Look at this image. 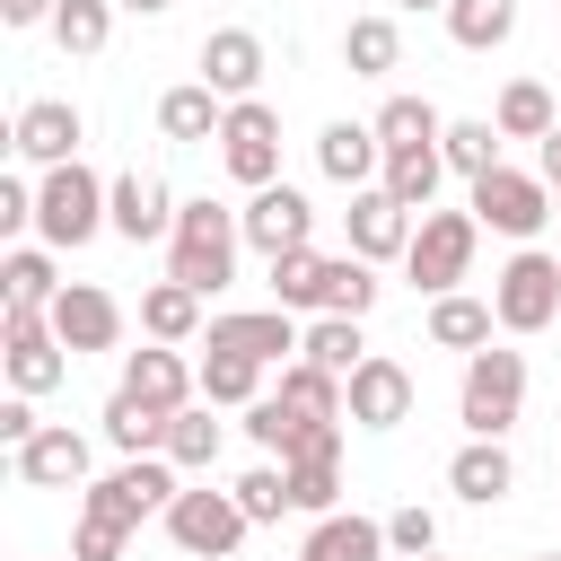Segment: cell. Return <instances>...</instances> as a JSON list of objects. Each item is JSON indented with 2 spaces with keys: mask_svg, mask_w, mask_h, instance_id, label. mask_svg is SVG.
Segmentation results:
<instances>
[{
  "mask_svg": "<svg viewBox=\"0 0 561 561\" xmlns=\"http://www.w3.org/2000/svg\"><path fill=\"white\" fill-rule=\"evenodd\" d=\"M535 561H561V552H535Z\"/></svg>",
  "mask_w": 561,
  "mask_h": 561,
  "instance_id": "11a10c76",
  "label": "cell"
},
{
  "mask_svg": "<svg viewBox=\"0 0 561 561\" xmlns=\"http://www.w3.org/2000/svg\"><path fill=\"white\" fill-rule=\"evenodd\" d=\"M219 123H228V96L210 79H184V88L158 96V131L167 140H219Z\"/></svg>",
  "mask_w": 561,
  "mask_h": 561,
  "instance_id": "603a6c76",
  "label": "cell"
},
{
  "mask_svg": "<svg viewBox=\"0 0 561 561\" xmlns=\"http://www.w3.org/2000/svg\"><path fill=\"white\" fill-rule=\"evenodd\" d=\"M96 228H114V184H96L79 158L44 167V184H35V237L44 245H88Z\"/></svg>",
  "mask_w": 561,
  "mask_h": 561,
  "instance_id": "7a4b0ae2",
  "label": "cell"
},
{
  "mask_svg": "<svg viewBox=\"0 0 561 561\" xmlns=\"http://www.w3.org/2000/svg\"><path fill=\"white\" fill-rule=\"evenodd\" d=\"M105 35H114V0H61V9H53V44H61L70 61L105 53Z\"/></svg>",
  "mask_w": 561,
  "mask_h": 561,
  "instance_id": "8d00e7d4",
  "label": "cell"
},
{
  "mask_svg": "<svg viewBox=\"0 0 561 561\" xmlns=\"http://www.w3.org/2000/svg\"><path fill=\"white\" fill-rule=\"evenodd\" d=\"M438 175H447V158H438V140H430V149H386V175H377V184H386L403 210H430V202H438Z\"/></svg>",
  "mask_w": 561,
  "mask_h": 561,
  "instance_id": "f546056e",
  "label": "cell"
},
{
  "mask_svg": "<svg viewBox=\"0 0 561 561\" xmlns=\"http://www.w3.org/2000/svg\"><path fill=\"white\" fill-rule=\"evenodd\" d=\"M526 412V351H465V386H456V421L473 438H508Z\"/></svg>",
  "mask_w": 561,
  "mask_h": 561,
  "instance_id": "3957f363",
  "label": "cell"
},
{
  "mask_svg": "<svg viewBox=\"0 0 561 561\" xmlns=\"http://www.w3.org/2000/svg\"><path fill=\"white\" fill-rule=\"evenodd\" d=\"M333 500H342V456H298L289 465V508L333 517Z\"/></svg>",
  "mask_w": 561,
  "mask_h": 561,
  "instance_id": "b9f144b4",
  "label": "cell"
},
{
  "mask_svg": "<svg viewBox=\"0 0 561 561\" xmlns=\"http://www.w3.org/2000/svg\"><path fill=\"white\" fill-rule=\"evenodd\" d=\"M491 123H500V140H543V131L561 123V105H552V88H543V79H508Z\"/></svg>",
  "mask_w": 561,
  "mask_h": 561,
  "instance_id": "f1b7e54d",
  "label": "cell"
},
{
  "mask_svg": "<svg viewBox=\"0 0 561 561\" xmlns=\"http://www.w3.org/2000/svg\"><path fill=\"white\" fill-rule=\"evenodd\" d=\"M79 105L70 96H35V105H18V123H9V149L18 158H35V167H61V158H79Z\"/></svg>",
  "mask_w": 561,
  "mask_h": 561,
  "instance_id": "4fadbf2b",
  "label": "cell"
},
{
  "mask_svg": "<svg viewBox=\"0 0 561 561\" xmlns=\"http://www.w3.org/2000/svg\"><path fill=\"white\" fill-rule=\"evenodd\" d=\"M491 307H500V324H508V333H543V324L561 316V254L517 245V254L491 272Z\"/></svg>",
  "mask_w": 561,
  "mask_h": 561,
  "instance_id": "52a82bcc",
  "label": "cell"
},
{
  "mask_svg": "<svg viewBox=\"0 0 561 561\" xmlns=\"http://www.w3.org/2000/svg\"><path fill=\"white\" fill-rule=\"evenodd\" d=\"M123 543H131V526H123V517H96V508H79L70 561H123Z\"/></svg>",
  "mask_w": 561,
  "mask_h": 561,
  "instance_id": "f6af8a7d",
  "label": "cell"
},
{
  "mask_svg": "<svg viewBox=\"0 0 561 561\" xmlns=\"http://www.w3.org/2000/svg\"><path fill=\"white\" fill-rule=\"evenodd\" d=\"M280 403H289V412H307V421H351L342 377H333V368H316V359H280Z\"/></svg>",
  "mask_w": 561,
  "mask_h": 561,
  "instance_id": "d4e9b609",
  "label": "cell"
},
{
  "mask_svg": "<svg viewBox=\"0 0 561 561\" xmlns=\"http://www.w3.org/2000/svg\"><path fill=\"white\" fill-rule=\"evenodd\" d=\"M368 307H377V263L368 254L324 263V316H368Z\"/></svg>",
  "mask_w": 561,
  "mask_h": 561,
  "instance_id": "ab89813d",
  "label": "cell"
},
{
  "mask_svg": "<svg viewBox=\"0 0 561 561\" xmlns=\"http://www.w3.org/2000/svg\"><path fill=\"white\" fill-rule=\"evenodd\" d=\"M421 561H438V552H421Z\"/></svg>",
  "mask_w": 561,
  "mask_h": 561,
  "instance_id": "9f6ffc18",
  "label": "cell"
},
{
  "mask_svg": "<svg viewBox=\"0 0 561 561\" xmlns=\"http://www.w3.org/2000/svg\"><path fill=\"white\" fill-rule=\"evenodd\" d=\"M342 394H351V421H359V430H403V421H412V368L386 359V351H368V359L342 377Z\"/></svg>",
  "mask_w": 561,
  "mask_h": 561,
  "instance_id": "7c38bea8",
  "label": "cell"
},
{
  "mask_svg": "<svg viewBox=\"0 0 561 561\" xmlns=\"http://www.w3.org/2000/svg\"><path fill=\"white\" fill-rule=\"evenodd\" d=\"M394 9H447V0H394Z\"/></svg>",
  "mask_w": 561,
  "mask_h": 561,
  "instance_id": "f5cc1de1",
  "label": "cell"
},
{
  "mask_svg": "<svg viewBox=\"0 0 561 561\" xmlns=\"http://www.w3.org/2000/svg\"><path fill=\"white\" fill-rule=\"evenodd\" d=\"M237 219H245V245H254L263 263H272V254H289V245H307V228H316V210H307V193H298V184H263Z\"/></svg>",
  "mask_w": 561,
  "mask_h": 561,
  "instance_id": "5bb4252c",
  "label": "cell"
},
{
  "mask_svg": "<svg viewBox=\"0 0 561 561\" xmlns=\"http://www.w3.org/2000/svg\"><path fill=\"white\" fill-rule=\"evenodd\" d=\"M123 386H131L140 403H158V412H184L202 377L175 359V342H158V351H131V359H123Z\"/></svg>",
  "mask_w": 561,
  "mask_h": 561,
  "instance_id": "7402d4cb",
  "label": "cell"
},
{
  "mask_svg": "<svg viewBox=\"0 0 561 561\" xmlns=\"http://www.w3.org/2000/svg\"><path fill=\"white\" fill-rule=\"evenodd\" d=\"M114 237H131V245H149V237H175V202H167V184L158 175H114Z\"/></svg>",
  "mask_w": 561,
  "mask_h": 561,
  "instance_id": "44dd1931",
  "label": "cell"
},
{
  "mask_svg": "<svg viewBox=\"0 0 561 561\" xmlns=\"http://www.w3.org/2000/svg\"><path fill=\"white\" fill-rule=\"evenodd\" d=\"M44 316H53V333H61L70 351H114V342H123V307H114V289H96V280H70Z\"/></svg>",
  "mask_w": 561,
  "mask_h": 561,
  "instance_id": "9a60e30c",
  "label": "cell"
},
{
  "mask_svg": "<svg viewBox=\"0 0 561 561\" xmlns=\"http://www.w3.org/2000/svg\"><path fill=\"white\" fill-rule=\"evenodd\" d=\"M298 430H307V412H289L280 394H254V403H245V438H254L263 456H289V447H298Z\"/></svg>",
  "mask_w": 561,
  "mask_h": 561,
  "instance_id": "7bdbcfd3",
  "label": "cell"
},
{
  "mask_svg": "<svg viewBox=\"0 0 561 561\" xmlns=\"http://www.w3.org/2000/svg\"><path fill=\"white\" fill-rule=\"evenodd\" d=\"M342 228H351V254H368V263H403V245H412L421 210H403L386 184H359V193H351V210H342Z\"/></svg>",
  "mask_w": 561,
  "mask_h": 561,
  "instance_id": "8fae6325",
  "label": "cell"
},
{
  "mask_svg": "<svg viewBox=\"0 0 561 561\" xmlns=\"http://www.w3.org/2000/svg\"><path fill=\"white\" fill-rule=\"evenodd\" d=\"M175 456H123L114 473H96L88 491H79V508H96V517H123V526H140V517H167V500H175Z\"/></svg>",
  "mask_w": 561,
  "mask_h": 561,
  "instance_id": "8992f818",
  "label": "cell"
},
{
  "mask_svg": "<svg viewBox=\"0 0 561 561\" xmlns=\"http://www.w3.org/2000/svg\"><path fill=\"white\" fill-rule=\"evenodd\" d=\"M35 430H44V421H35V394H9V403H0V438H9V456H18Z\"/></svg>",
  "mask_w": 561,
  "mask_h": 561,
  "instance_id": "7dc6e473",
  "label": "cell"
},
{
  "mask_svg": "<svg viewBox=\"0 0 561 561\" xmlns=\"http://www.w3.org/2000/svg\"><path fill=\"white\" fill-rule=\"evenodd\" d=\"M202 79L237 105V96H254V79H263V35H245V26H219V35H202Z\"/></svg>",
  "mask_w": 561,
  "mask_h": 561,
  "instance_id": "ffe728a7",
  "label": "cell"
},
{
  "mask_svg": "<svg viewBox=\"0 0 561 561\" xmlns=\"http://www.w3.org/2000/svg\"><path fill=\"white\" fill-rule=\"evenodd\" d=\"M18 482L26 491H79L88 482V438L70 421H44L26 447H18Z\"/></svg>",
  "mask_w": 561,
  "mask_h": 561,
  "instance_id": "2e32d148",
  "label": "cell"
},
{
  "mask_svg": "<svg viewBox=\"0 0 561 561\" xmlns=\"http://www.w3.org/2000/svg\"><path fill=\"white\" fill-rule=\"evenodd\" d=\"M298 359H316V368L351 377V368L368 359V342H359V316H316V324H307V342H298Z\"/></svg>",
  "mask_w": 561,
  "mask_h": 561,
  "instance_id": "d590c367",
  "label": "cell"
},
{
  "mask_svg": "<svg viewBox=\"0 0 561 561\" xmlns=\"http://www.w3.org/2000/svg\"><path fill=\"white\" fill-rule=\"evenodd\" d=\"M316 167L333 175V184H377L386 175V140H377V123H324L316 131Z\"/></svg>",
  "mask_w": 561,
  "mask_h": 561,
  "instance_id": "e0dca14e",
  "label": "cell"
},
{
  "mask_svg": "<svg viewBox=\"0 0 561 561\" xmlns=\"http://www.w3.org/2000/svg\"><path fill=\"white\" fill-rule=\"evenodd\" d=\"M114 9H131V18H158V9H175V0H114Z\"/></svg>",
  "mask_w": 561,
  "mask_h": 561,
  "instance_id": "816d5d0a",
  "label": "cell"
},
{
  "mask_svg": "<svg viewBox=\"0 0 561 561\" xmlns=\"http://www.w3.org/2000/svg\"><path fill=\"white\" fill-rule=\"evenodd\" d=\"M0 228L18 237V228H35V193L18 184V175H0Z\"/></svg>",
  "mask_w": 561,
  "mask_h": 561,
  "instance_id": "c3c4849f",
  "label": "cell"
},
{
  "mask_svg": "<svg viewBox=\"0 0 561 561\" xmlns=\"http://www.w3.org/2000/svg\"><path fill=\"white\" fill-rule=\"evenodd\" d=\"M219 447H228V430L210 421V403H184V412L167 421V456H175L184 473H210V465H219Z\"/></svg>",
  "mask_w": 561,
  "mask_h": 561,
  "instance_id": "d6a6232c",
  "label": "cell"
},
{
  "mask_svg": "<svg viewBox=\"0 0 561 561\" xmlns=\"http://www.w3.org/2000/svg\"><path fill=\"white\" fill-rule=\"evenodd\" d=\"M482 228H500V237H535L543 219H552V184L543 175H517V167H491V175H473V202H465Z\"/></svg>",
  "mask_w": 561,
  "mask_h": 561,
  "instance_id": "30bf717a",
  "label": "cell"
},
{
  "mask_svg": "<svg viewBox=\"0 0 561 561\" xmlns=\"http://www.w3.org/2000/svg\"><path fill=\"white\" fill-rule=\"evenodd\" d=\"M219 167H228L245 193L280 184V114H272L263 96H237V105H228V123H219Z\"/></svg>",
  "mask_w": 561,
  "mask_h": 561,
  "instance_id": "ba28073f",
  "label": "cell"
},
{
  "mask_svg": "<svg viewBox=\"0 0 561 561\" xmlns=\"http://www.w3.org/2000/svg\"><path fill=\"white\" fill-rule=\"evenodd\" d=\"M377 140L386 149H430V140H447V123H438L430 96H386L377 105Z\"/></svg>",
  "mask_w": 561,
  "mask_h": 561,
  "instance_id": "e575fe53",
  "label": "cell"
},
{
  "mask_svg": "<svg viewBox=\"0 0 561 561\" xmlns=\"http://www.w3.org/2000/svg\"><path fill=\"white\" fill-rule=\"evenodd\" d=\"M552 219H561V184H552Z\"/></svg>",
  "mask_w": 561,
  "mask_h": 561,
  "instance_id": "db71d44e",
  "label": "cell"
},
{
  "mask_svg": "<svg viewBox=\"0 0 561 561\" xmlns=\"http://www.w3.org/2000/svg\"><path fill=\"white\" fill-rule=\"evenodd\" d=\"M377 552H386V526H377V517H342V508H333V517H316V526H307V552H298V561H377Z\"/></svg>",
  "mask_w": 561,
  "mask_h": 561,
  "instance_id": "4316f807",
  "label": "cell"
},
{
  "mask_svg": "<svg viewBox=\"0 0 561 561\" xmlns=\"http://www.w3.org/2000/svg\"><path fill=\"white\" fill-rule=\"evenodd\" d=\"M53 9H61V0H0L9 26H53Z\"/></svg>",
  "mask_w": 561,
  "mask_h": 561,
  "instance_id": "681fc988",
  "label": "cell"
},
{
  "mask_svg": "<svg viewBox=\"0 0 561 561\" xmlns=\"http://www.w3.org/2000/svg\"><path fill=\"white\" fill-rule=\"evenodd\" d=\"M202 342H210V351H245V359H289L307 333L289 324V307H254V316H210Z\"/></svg>",
  "mask_w": 561,
  "mask_h": 561,
  "instance_id": "ac0fdd59",
  "label": "cell"
},
{
  "mask_svg": "<svg viewBox=\"0 0 561 561\" xmlns=\"http://www.w3.org/2000/svg\"><path fill=\"white\" fill-rule=\"evenodd\" d=\"M140 333H149V342H193V333H202V289L158 280V289L140 298Z\"/></svg>",
  "mask_w": 561,
  "mask_h": 561,
  "instance_id": "4dcf8cb0",
  "label": "cell"
},
{
  "mask_svg": "<svg viewBox=\"0 0 561 561\" xmlns=\"http://www.w3.org/2000/svg\"><path fill=\"white\" fill-rule=\"evenodd\" d=\"M386 543H394V552H412V561H421V552H438V517H430V508H421V500H412V508H394V517H386Z\"/></svg>",
  "mask_w": 561,
  "mask_h": 561,
  "instance_id": "bcb514c9",
  "label": "cell"
},
{
  "mask_svg": "<svg viewBox=\"0 0 561 561\" xmlns=\"http://www.w3.org/2000/svg\"><path fill=\"white\" fill-rule=\"evenodd\" d=\"M245 508H237V491H175L167 500V535H175V552H193V561H228L237 543H245Z\"/></svg>",
  "mask_w": 561,
  "mask_h": 561,
  "instance_id": "9c48e42d",
  "label": "cell"
},
{
  "mask_svg": "<svg viewBox=\"0 0 561 561\" xmlns=\"http://www.w3.org/2000/svg\"><path fill=\"white\" fill-rule=\"evenodd\" d=\"M473 237H482V219H473V210H421V228H412V245H403L412 289L447 298V289L465 280V263H473Z\"/></svg>",
  "mask_w": 561,
  "mask_h": 561,
  "instance_id": "277c9868",
  "label": "cell"
},
{
  "mask_svg": "<svg viewBox=\"0 0 561 561\" xmlns=\"http://www.w3.org/2000/svg\"><path fill=\"white\" fill-rule=\"evenodd\" d=\"M0 359H9V386H18V394H53L79 351L53 333L44 307H9V316H0Z\"/></svg>",
  "mask_w": 561,
  "mask_h": 561,
  "instance_id": "5b68a950",
  "label": "cell"
},
{
  "mask_svg": "<svg viewBox=\"0 0 561 561\" xmlns=\"http://www.w3.org/2000/svg\"><path fill=\"white\" fill-rule=\"evenodd\" d=\"M438 158H447L465 184H473V175H491V167H500V123H447Z\"/></svg>",
  "mask_w": 561,
  "mask_h": 561,
  "instance_id": "60d3db41",
  "label": "cell"
},
{
  "mask_svg": "<svg viewBox=\"0 0 561 561\" xmlns=\"http://www.w3.org/2000/svg\"><path fill=\"white\" fill-rule=\"evenodd\" d=\"M237 508H245L254 526H272V517L289 508V465H254V473L237 482Z\"/></svg>",
  "mask_w": 561,
  "mask_h": 561,
  "instance_id": "ee69618b",
  "label": "cell"
},
{
  "mask_svg": "<svg viewBox=\"0 0 561 561\" xmlns=\"http://www.w3.org/2000/svg\"><path fill=\"white\" fill-rule=\"evenodd\" d=\"M491 324H500V307H491V298H465V289L430 298V342H438V351H482V342H491Z\"/></svg>",
  "mask_w": 561,
  "mask_h": 561,
  "instance_id": "cb8c5ba5",
  "label": "cell"
},
{
  "mask_svg": "<svg viewBox=\"0 0 561 561\" xmlns=\"http://www.w3.org/2000/svg\"><path fill=\"white\" fill-rule=\"evenodd\" d=\"M70 280H53V254L44 245H9V263H0V298L9 307H53Z\"/></svg>",
  "mask_w": 561,
  "mask_h": 561,
  "instance_id": "1f68e13d",
  "label": "cell"
},
{
  "mask_svg": "<svg viewBox=\"0 0 561 561\" xmlns=\"http://www.w3.org/2000/svg\"><path fill=\"white\" fill-rule=\"evenodd\" d=\"M272 307H324V254L316 245L272 254Z\"/></svg>",
  "mask_w": 561,
  "mask_h": 561,
  "instance_id": "74e56055",
  "label": "cell"
},
{
  "mask_svg": "<svg viewBox=\"0 0 561 561\" xmlns=\"http://www.w3.org/2000/svg\"><path fill=\"white\" fill-rule=\"evenodd\" d=\"M438 18H447V35H456L465 53H500V44L517 35V0H447Z\"/></svg>",
  "mask_w": 561,
  "mask_h": 561,
  "instance_id": "83f0119b",
  "label": "cell"
},
{
  "mask_svg": "<svg viewBox=\"0 0 561 561\" xmlns=\"http://www.w3.org/2000/svg\"><path fill=\"white\" fill-rule=\"evenodd\" d=\"M394 53H403L394 18H351V26H342V61H351V79H386Z\"/></svg>",
  "mask_w": 561,
  "mask_h": 561,
  "instance_id": "836d02e7",
  "label": "cell"
},
{
  "mask_svg": "<svg viewBox=\"0 0 561 561\" xmlns=\"http://www.w3.org/2000/svg\"><path fill=\"white\" fill-rule=\"evenodd\" d=\"M193 377H202V403H254L263 394V359H245V351H210Z\"/></svg>",
  "mask_w": 561,
  "mask_h": 561,
  "instance_id": "f35d334b",
  "label": "cell"
},
{
  "mask_svg": "<svg viewBox=\"0 0 561 561\" xmlns=\"http://www.w3.org/2000/svg\"><path fill=\"white\" fill-rule=\"evenodd\" d=\"M167 421H175V412L140 403L131 386H114V403H105V438H114L123 456H167Z\"/></svg>",
  "mask_w": 561,
  "mask_h": 561,
  "instance_id": "484cf974",
  "label": "cell"
},
{
  "mask_svg": "<svg viewBox=\"0 0 561 561\" xmlns=\"http://www.w3.org/2000/svg\"><path fill=\"white\" fill-rule=\"evenodd\" d=\"M237 245H245V219L219 210V202H175V237H167V280L219 298L237 280Z\"/></svg>",
  "mask_w": 561,
  "mask_h": 561,
  "instance_id": "6da1fadb",
  "label": "cell"
},
{
  "mask_svg": "<svg viewBox=\"0 0 561 561\" xmlns=\"http://www.w3.org/2000/svg\"><path fill=\"white\" fill-rule=\"evenodd\" d=\"M535 175H543V184H561V123L543 131V167H535Z\"/></svg>",
  "mask_w": 561,
  "mask_h": 561,
  "instance_id": "f907efd6",
  "label": "cell"
},
{
  "mask_svg": "<svg viewBox=\"0 0 561 561\" xmlns=\"http://www.w3.org/2000/svg\"><path fill=\"white\" fill-rule=\"evenodd\" d=\"M447 491H456V500H473V508L508 500V491H517V465H508V447H500V438H465V447L447 456Z\"/></svg>",
  "mask_w": 561,
  "mask_h": 561,
  "instance_id": "d6986e66",
  "label": "cell"
}]
</instances>
